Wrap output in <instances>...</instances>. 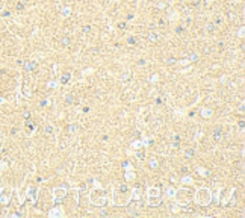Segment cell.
<instances>
[{"mask_svg":"<svg viewBox=\"0 0 245 218\" xmlns=\"http://www.w3.org/2000/svg\"><path fill=\"white\" fill-rule=\"evenodd\" d=\"M130 200V194H129V189L126 185H121L120 186V193L115 195H113V202H115V205H126L127 202Z\"/></svg>","mask_w":245,"mask_h":218,"instance_id":"obj_1","label":"cell"},{"mask_svg":"<svg viewBox=\"0 0 245 218\" xmlns=\"http://www.w3.org/2000/svg\"><path fill=\"white\" fill-rule=\"evenodd\" d=\"M197 202L201 205V206H207L209 203L212 202V194H211V191L203 188V189H198V193H197Z\"/></svg>","mask_w":245,"mask_h":218,"instance_id":"obj_2","label":"cell"},{"mask_svg":"<svg viewBox=\"0 0 245 218\" xmlns=\"http://www.w3.org/2000/svg\"><path fill=\"white\" fill-rule=\"evenodd\" d=\"M148 202L150 205L153 206H157L161 203V195H159V188L154 186V188H150L148 189Z\"/></svg>","mask_w":245,"mask_h":218,"instance_id":"obj_3","label":"cell"},{"mask_svg":"<svg viewBox=\"0 0 245 218\" xmlns=\"http://www.w3.org/2000/svg\"><path fill=\"white\" fill-rule=\"evenodd\" d=\"M189 189H179L177 191V202L180 205H188L189 203Z\"/></svg>","mask_w":245,"mask_h":218,"instance_id":"obj_4","label":"cell"},{"mask_svg":"<svg viewBox=\"0 0 245 218\" xmlns=\"http://www.w3.org/2000/svg\"><path fill=\"white\" fill-rule=\"evenodd\" d=\"M65 194H67L65 186H64V188H56V189H55V198H56V200L64 198V197H65Z\"/></svg>","mask_w":245,"mask_h":218,"instance_id":"obj_5","label":"cell"},{"mask_svg":"<svg viewBox=\"0 0 245 218\" xmlns=\"http://www.w3.org/2000/svg\"><path fill=\"white\" fill-rule=\"evenodd\" d=\"M142 205L141 203H135V205H129L127 206V212L130 214V215H136V212H138V209L141 207Z\"/></svg>","mask_w":245,"mask_h":218,"instance_id":"obj_6","label":"cell"},{"mask_svg":"<svg viewBox=\"0 0 245 218\" xmlns=\"http://www.w3.org/2000/svg\"><path fill=\"white\" fill-rule=\"evenodd\" d=\"M221 138H222V132H221L220 127H216L215 132H213V139H215V141H220Z\"/></svg>","mask_w":245,"mask_h":218,"instance_id":"obj_7","label":"cell"},{"mask_svg":"<svg viewBox=\"0 0 245 218\" xmlns=\"http://www.w3.org/2000/svg\"><path fill=\"white\" fill-rule=\"evenodd\" d=\"M50 217H62L64 212H62V209H53V211H50L49 212Z\"/></svg>","mask_w":245,"mask_h":218,"instance_id":"obj_8","label":"cell"},{"mask_svg":"<svg viewBox=\"0 0 245 218\" xmlns=\"http://www.w3.org/2000/svg\"><path fill=\"white\" fill-rule=\"evenodd\" d=\"M168 18H170L171 21H176V20L179 18V12H177V11H171V14H170Z\"/></svg>","mask_w":245,"mask_h":218,"instance_id":"obj_9","label":"cell"},{"mask_svg":"<svg viewBox=\"0 0 245 218\" xmlns=\"http://www.w3.org/2000/svg\"><path fill=\"white\" fill-rule=\"evenodd\" d=\"M201 115H203V117H206V118H207V117H211V111H209L207 108H204L203 111H201Z\"/></svg>","mask_w":245,"mask_h":218,"instance_id":"obj_10","label":"cell"},{"mask_svg":"<svg viewBox=\"0 0 245 218\" xmlns=\"http://www.w3.org/2000/svg\"><path fill=\"white\" fill-rule=\"evenodd\" d=\"M194 155H195L194 149H188V150H186V156H188V158H192Z\"/></svg>","mask_w":245,"mask_h":218,"instance_id":"obj_11","label":"cell"},{"mask_svg":"<svg viewBox=\"0 0 245 218\" xmlns=\"http://www.w3.org/2000/svg\"><path fill=\"white\" fill-rule=\"evenodd\" d=\"M198 174H203V176H206V174H209L204 168H198Z\"/></svg>","mask_w":245,"mask_h":218,"instance_id":"obj_12","label":"cell"},{"mask_svg":"<svg viewBox=\"0 0 245 218\" xmlns=\"http://www.w3.org/2000/svg\"><path fill=\"white\" fill-rule=\"evenodd\" d=\"M65 102H67V103H73V95H71V94H70V95H67Z\"/></svg>","mask_w":245,"mask_h":218,"instance_id":"obj_13","label":"cell"},{"mask_svg":"<svg viewBox=\"0 0 245 218\" xmlns=\"http://www.w3.org/2000/svg\"><path fill=\"white\" fill-rule=\"evenodd\" d=\"M136 158L142 161V159H144V153H142V152H138V153H136Z\"/></svg>","mask_w":245,"mask_h":218,"instance_id":"obj_14","label":"cell"},{"mask_svg":"<svg viewBox=\"0 0 245 218\" xmlns=\"http://www.w3.org/2000/svg\"><path fill=\"white\" fill-rule=\"evenodd\" d=\"M70 80V74H65L64 77H62V83H67Z\"/></svg>","mask_w":245,"mask_h":218,"instance_id":"obj_15","label":"cell"},{"mask_svg":"<svg viewBox=\"0 0 245 218\" xmlns=\"http://www.w3.org/2000/svg\"><path fill=\"white\" fill-rule=\"evenodd\" d=\"M183 183H189L191 185L192 183V179L191 177H185V179H183Z\"/></svg>","mask_w":245,"mask_h":218,"instance_id":"obj_16","label":"cell"},{"mask_svg":"<svg viewBox=\"0 0 245 218\" xmlns=\"http://www.w3.org/2000/svg\"><path fill=\"white\" fill-rule=\"evenodd\" d=\"M133 177H135V176H133V174H132V173H130V174L127 173V174H126V179H127V180H132Z\"/></svg>","mask_w":245,"mask_h":218,"instance_id":"obj_17","label":"cell"},{"mask_svg":"<svg viewBox=\"0 0 245 218\" xmlns=\"http://www.w3.org/2000/svg\"><path fill=\"white\" fill-rule=\"evenodd\" d=\"M168 193H170V194H168V197H174V195H176V194H174V189H171V188L168 189Z\"/></svg>","mask_w":245,"mask_h":218,"instance_id":"obj_18","label":"cell"},{"mask_svg":"<svg viewBox=\"0 0 245 218\" xmlns=\"http://www.w3.org/2000/svg\"><path fill=\"white\" fill-rule=\"evenodd\" d=\"M68 130H70V132H76L77 127H76V126H70V127H68Z\"/></svg>","mask_w":245,"mask_h":218,"instance_id":"obj_19","label":"cell"},{"mask_svg":"<svg viewBox=\"0 0 245 218\" xmlns=\"http://www.w3.org/2000/svg\"><path fill=\"white\" fill-rule=\"evenodd\" d=\"M70 11H71L70 8H65V9H64V15H70Z\"/></svg>","mask_w":245,"mask_h":218,"instance_id":"obj_20","label":"cell"},{"mask_svg":"<svg viewBox=\"0 0 245 218\" xmlns=\"http://www.w3.org/2000/svg\"><path fill=\"white\" fill-rule=\"evenodd\" d=\"M150 165H151L153 168H156V167H157V162H156V161H151V162H150Z\"/></svg>","mask_w":245,"mask_h":218,"instance_id":"obj_21","label":"cell"},{"mask_svg":"<svg viewBox=\"0 0 245 218\" xmlns=\"http://www.w3.org/2000/svg\"><path fill=\"white\" fill-rule=\"evenodd\" d=\"M142 145V143H139V141H136L135 144H133V147H141Z\"/></svg>","mask_w":245,"mask_h":218,"instance_id":"obj_22","label":"cell"},{"mask_svg":"<svg viewBox=\"0 0 245 218\" xmlns=\"http://www.w3.org/2000/svg\"><path fill=\"white\" fill-rule=\"evenodd\" d=\"M239 35H241V38H242V35H244V28L239 29Z\"/></svg>","mask_w":245,"mask_h":218,"instance_id":"obj_23","label":"cell"}]
</instances>
